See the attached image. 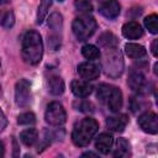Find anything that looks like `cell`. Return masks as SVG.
Instances as JSON below:
<instances>
[{
  "label": "cell",
  "instance_id": "obj_33",
  "mask_svg": "<svg viewBox=\"0 0 158 158\" xmlns=\"http://www.w3.org/2000/svg\"><path fill=\"white\" fill-rule=\"evenodd\" d=\"M4 153H5L4 144H2V142H0V157H2V156H4Z\"/></svg>",
  "mask_w": 158,
  "mask_h": 158
},
{
  "label": "cell",
  "instance_id": "obj_7",
  "mask_svg": "<svg viewBox=\"0 0 158 158\" xmlns=\"http://www.w3.org/2000/svg\"><path fill=\"white\" fill-rule=\"evenodd\" d=\"M139 127L151 135H156L158 132V118L154 112H144L138 117Z\"/></svg>",
  "mask_w": 158,
  "mask_h": 158
},
{
  "label": "cell",
  "instance_id": "obj_13",
  "mask_svg": "<svg viewBox=\"0 0 158 158\" xmlns=\"http://www.w3.org/2000/svg\"><path fill=\"white\" fill-rule=\"evenodd\" d=\"M70 88L73 94L78 98H86L90 95L93 90V86L88 81H83V80H73L70 84Z\"/></svg>",
  "mask_w": 158,
  "mask_h": 158
},
{
  "label": "cell",
  "instance_id": "obj_24",
  "mask_svg": "<svg viewBox=\"0 0 158 158\" xmlns=\"http://www.w3.org/2000/svg\"><path fill=\"white\" fill-rule=\"evenodd\" d=\"M15 23V15L11 10H6L0 15V25L4 28H10Z\"/></svg>",
  "mask_w": 158,
  "mask_h": 158
},
{
  "label": "cell",
  "instance_id": "obj_26",
  "mask_svg": "<svg viewBox=\"0 0 158 158\" xmlns=\"http://www.w3.org/2000/svg\"><path fill=\"white\" fill-rule=\"evenodd\" d=\"M144 26L148 28V31L153 35L158 32V16L156 14H152L144 19Z\"/></svg>",
  "mask_w": 158,
  "mask_h": 158
},
{
  "label": "cell",
  "instance_id": "obj_31",
  "mask_svg": "<svg viewBox=\"0 0 158 158\" xmlns=\"http://www.w3.org/2000/svg\"><path fill=\"white\" fill-rule=\"evenodd\" d=\"M157 44H158V41H157V40H154V41H153V43H152V53H153V56H154V57H157V56H158V52H157Z\"/></svg>",
  "mask_w": 158,
  "mask_h": 158
},
{
  "label": "cell",
  "instance_id": "obj_23",
  "mask_svg": "<svg viewBox=\"0 0 158 158\" xmlns=\"http://www.w3.org/2000/svg\"><path fill=\"white\" fill-rule=\"evenodd\" d=\"M51 5H52V0H41L38 10H37V17H36L37 23H42L43 22V20H44Z\"/></svg>",
  "mask_w": 158,
  "mask_h": 158
},
{
  "label": "cell",
  "instance_id": "obj_16",
  "mask_svg": "<svg viewBox=\"0 0 158 158\" xmlns=\"http://www.w3.org/2000/svg\"><path fill=\"white\" fill-rule=\"evenodd\" d=\"M65 89L64 81L59 75H52L48 79V90L52 95H60Z\"/></svg>",
  "mask_w": 158,
  "mask_h": 158
},
{
  "label": "cell",
  "instance_id": "obj_29",
  "mask_svg": "<svg viewBox=\"0 0 158 158\" xmlns=\"http://www.w3.org/2000/svg\"><path fill=\"white\" fill-rule=\"evenodd\" d=\"M77 110H80L83 112H89V111H93V105L88 101H81V102H79Z\"/></svg>",
  "mask_w": 158,
  "mask_h": 158
},
{
  "label": "cell",
  "instance_id": "obj_8",
  "mask_svg": "<svg viewBox=\"0 0 158 158\" xmlns=\"http://www.w3.org/2000/svg\"><path fill=\"white\" fill-rule=\"evenodd\" d=\"M78 74L85 80H94L100 75V67L91 62H84L78 65Z\"/></svg>",
  "mask_w": 158,
  "mask_h": 158
},
{
  "label": "cell",
  "instance_id": "obj_17",
  "mask_svg": "<svg viewBox=\"0 0 158 158\" xmlns=\"http://www.w3.org/2000/svg\"><path fill=\"white\" fill-rule=\"evenodd\" d=\"M114 157H118V158H123L131 154V146L130 142L125 138H117L116 141V147L114 151Z\"/></svg>",
  "mask_w": 158,
  "mask_h": 158
},
{
  "label": "cell",
  "instance_id": "obj_28",
  "mask_svg": "<svg viewBox=\"0 0 158 158\" xmlns=\"http://www.w3.org/2000/svg\"><path fill=\"white\" fill-rule=\"evenodd\" d=\"M74 7L81 12H91L93 5L89 0H74Z\"/></svg>",
  "mask_w": 158,
  "mask_h": 158
},
{
  "label": "cell",
  "instance_id": "obj_12",
  "mask_svg": "<svg viewBox=\"0 0 158 158\" xmlns=\"http://www.w3.org/2000/svg\"><path fill=\"white\" fill-rule=\"evenodd\" d=\"M128 122V118L126 115H118V116H110L106 118V126L109 130L114 132H122Z\"/></svg>",
  "mask_w": 158,
  "mask_h": 158
},
{
  "label": "cell",
  "instance_id": "obj_1",
  "mask_svg": "<svg viewBox=\"0 0 158 158\" xmlns=\"http://www.w3.org/2000/svg\"><path fill=\"white\" fill-rule=\"evenodd\" d=\"M22 58L25 59L26 63L31 65H36L42 60L43 56V43L41 35L36 31H27L23 35L22 38Z\"/></svg>",
  "mask_w": 158,
  "mask_h": 158
},
{
  "label": "cell",
  "instance_id": "obj_22",
  "mask_svg": "<svg viewBox=\"0 0 158 158\" xmlns=\"http://www.w3.org/2000/svg\"><path fill=\"white\" fill-rule=\"evenodd\" d=\"M81 54L86 59H98L100 57V51L94 44H85L81 47Z\"/></svg>",
  "mask_w": 158,
  "mask_h": 158
},
{
  "label": "cell",
  "instance_id": "obj_4",
  "mask_svg": "<svg viewBox=\"0 0 158 158\" xmlns=\"http://www.w3.org/2000/svg\"><path fill=\"white\" fill-rule=\"evenodd\" d=\"M104 70L105 74L111 78H117L121 75L123 70V60L121 57V53L116 51V48H110L104 59Z\"/></svg>",
  "mask_w": 158,
  "mask_h": 158
},
{
  "label": "cell",
  "instance_id": "obj_21",
  "mask_svg": "<svg viewBox=\"0 0 158 158\" xmlns=\"http://www.w3.org/2000/svg\"><path fill=\"white\" fill-rule=\"evenodd\" d=\"M98 43H99L101 47L106 48V49L116 48V46H117V38H116L111 32H105V33H102V35L99 37Z\"/></svg>",
  "mask_w": 158,
  "mask_h": 158
},
{
  "label": "cell",
  "instance_id": "obj_32",
  "mask_svg": "<svg viewBox=\"0 0 158 158\" xmlns=\"http://www.w3.org/2000/svg\"><path fill=\"white\" fill-rule=\"evenodd\" d=\"M81 157H96V154L93 152H86V153H83Z\"/></svg>",
  "mask_w": 158,
  "mask_h": 158
},
{
  "label": "cell",
  "instance_id": "obj_9",
  "mask_svg": "<svg viewBox=\"0 0 158 158\" xmlns=\"http://www.w3.org/2000/svg\"><path fill=\"white\" fill-rule=\"evenodd\" d=\"M100 14L106 19H116L120 14V4L116 0H104L100 5Z\"/></svg>",
  "mask_w": 158,
  "mask_h": 158
},
{
  "label": "cell",
  "instance_id": "obj_10",
  "mask_svg": "<svg viewBox=\"0 0 158 158\" xmlns=\"http://www.w3.org/2000/svg\"><path fill=\"white\" fill-rule=\"evenodd\" d=\"M122 35L128 40H137V38L142 37L143 30L138 22L128 21L122 26Z\"/></svg>",
  "mask_w": 158,
  "mask_h": 158
},
{
  "label": "cell",
  "instance_id": "obj_15",
  "mask_svg": "<svg viewBox=\"0 0 158 158\" xmlns=\"http://www.w3.org/2000/svg\"><path fill=\"white\" fill-rule=\"evenodd\" d=\"M127 84L133 91H141L146 85L144 75L138 70L131 72L128 75V79H127Z\"/></svg>",
  "mask_w": 158,
  "mask_h": 158
},
{
  "label": "cell",
  "instance_id": "obj_2",
  "mask_svg": "<svg viewBox=\"0 0 158 158\" xmlns=\"http://www.w3.org/2000/svg\"><path fill=\"white\" fill-rule=\"evenodd\" d=\"M99 130V123L93 117H85L83 118L73 130L72 139L75 146L78 147H85L90 143L91 138L95 136V133Z\"/></svg>",
  "mask_w": 158,
  "mask_h": 158
},
{
  "label": "cell",
  "instance_id": "obj_35",
  "mask_svg": "<svg viewBox=\"0 0 158 158\" xmlns=\"http://www.w3.org/2000/svg\"><path fill=\"white\" fill-rule=\"evenodd\" d=\"M58 1H59V2H62V1H64V0H58Z\"/></svg>",
  "mask_w": 158,
  "mask_h": 158
},
{
  "label": "cell",
  "instance_id": "obj_34",
  "mask_svg": "<svg viewBox=\"0 0 158 158\" xmlns=\"http://www.w3.org/2000/svg\"><path fill=\"white\" fill-rule=\"evenodd\" d=\"M9 0H0V4H5V2H7Z\"/></svg>",
  "mask_w": 158,
  "mask_h": 158
},
{
  "label": "cell",
  "instance_id": "obj_20",
  "mask_svg": "<svg viewBox=\"0 0 158 158\" xmlns=\"http://www.w3.org/2000/svg\"><path fill=\"white\" fill-rule=\"evenodd\" d=\"M37 138H38V133H37V131H36L35 128H27V130H25V131H22V132L20 133V139H21V142H22L25 146H27V147L33 146V144L36 143Z\"/></svg>",
  "mask_w": 158,
  "mask_h": 158
},
{
  "label": "cell",
  "instance_id": "obj_30",
  "mask_svg": "<svg viewBox=\"0 0 158 158\" xmlns=\"http://www.w3.org/2000/svg\"><path fill=\"white\" fill-rule=\"evenodd\" d=\"M6 123H7V121H6V117H5V115H4V112L0 110V132L5 128V126H6Z\"/></svg>",
  "mask_w": 158,
  "mask_h": 158
},
{
  "label": "cell",
  "instance_id": "obj_11",
  "mask_svg": "<svg viewBox=\"0 0 158 158\" xmlns=\"http://www.w3.org/2000/svg\"><path fill=\"white\" fill-rule=\"evenodd\" d=\"M122 102H123V100H122V93H121V90L118 88L112 86L111 93H110V95H109V98L106 100L107 107L112 112H118L120 109L122 107Z\"/></svg>",
  "mask_w": 158,
  "mask_h": 158
},
{
  "label": "cell",
  "instance_id": "obj_18",
  "mask_svg": "<svg viewBox=\"0 0 158 158\" xmlns=\"http://www.w3.org/2000/svg\"><path fill=\"white\" fill-rule=\"evenodd\" d=\"M125 52L130 58L137 59L146 56V48L138 43H127L125 46Z\"/></svg>",
  "mask_w": 158,
  "mask_h": 158
},
{
  "label": "cell",
  "instance_id": "obj_3",
  "mask_svg": "<svg viewBox=\"0 0 158 158\" xmlns=\"http://www.w3.org/2000/svg\"><path fill=\"white\" fill-rule=\"evenodd\" d=\"M96 27H98V25H96L95 19L89 15H83V16L74 19L73 25H72L73 33L78 41L88 40L90 36H93Z\"/></svg>",
  "mask_w": 158,
  "mask_h": 158
},
{
  "label": "cell",
  "instance_id": "obj_25",
  "mask_svg": "<svg viewBox=\"0 0 158 158\" xmlns=\"http://www.w3.org/2000/svg\"><path fill=\"white\" fill-rule=\"evenodd\" d=\"M111 89H112V86L109 85V84H100L98 86L96 96H98V99H99L100 102H102V104L105 102L106 104V100H107V98H109V95L111 93Z\"/></svg>",
  "mask_w": 158,
  "mask_h": 158
},
{
  "label": "cell",
  "instance_id": "obj_19",
  "mask_svg": "<svg viewBox=\"0 0 158 158\" xmlns=\"http://www.w3.org/2000/svg\"><path fill=\"white\" fill-rule=\"evenodd\" d=\"M48 27L53 31L54 36H59L63 28V17L58 12H53L48 19Z\"/></svg>",
  "mask_w": 158,
  "mask_h": 158
},
{
  "label": "cell",
  "instance_id": "obj_27",
  "mask_svg": "<svg viewBox=\"0 0 158 158\" xmlns=\"http://www.w3.org/2000/svg\"><path fill=\"white\" fill-rule=\"evenodd\" d=\"M36 122V116L32 112H23L17 117L19 125H33Z\"/></svg>",
  "mask_w": 158,
  "mask_h": 158
},
{
  "label": "cell",
  "instance_id": "obj_5",
  "mask_svg": "<svg viewBox=\"0 0 158 158\" xmlns=\"http://www.w3.org/2000/svg\"><path fill=\"white\" fill-rule=\"evenodd\" d=\"M46 122L49 123L51 126H60L65 122L67 120V114L62 104L53 101L47 106L46 114H44Z\"/></svg>",
  "mask_w": 158,
  "mask_h": 158
},
{
  "label": "cell",
  "instance_id": "obj_6",
  "mask_svg": "<svg viewBox=\"0 0 158 158\" xmlns=\"http://www.w3.org/2000/svg\"><path fill=\"white\" fill-rule=\"evenodd\" d=\"M31 86L28 80L20 79L15 85V102L20 107H25L30 104Z\"/></svg>",
  "mask_w": 158,
  "mask_h": 158
},
{
  "label": "cell",
  "instance_id": "obj_14",
  "mask_svg": "<svg viewBox=\"0 0 158 158\" xmlns=\"http://www.w3.org/2000/svg\"><path fill=\"white\" fill-rule=\"evenodd\" d=\"M112 143H114V138H112L111 135H109V133H101V135H99V137L95 141V148L100 153L107 154L111 151Z\"/></svg>",
  "mask_w": 158,
  "mask_h": 158
}]
</instances>
